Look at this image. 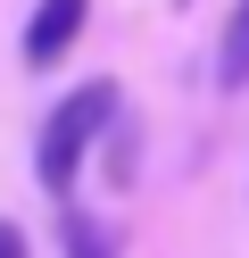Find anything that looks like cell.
<instances>
[{
    "instance_id": "cell-1",
    "label": "cell",
    "mask_w": 249,
    "mask_h": 258,
    "mask_svg": "<svg viewBox=\"0 0 249 258\" xmlns=\"http://www.w3.org/2000/svg\"><path fill=\"white\" fill-rule=\"evenodd\" d=\"M116 117V84L100 75V84H75L58 108L42 117V142H33V175H42V191H75V175H83V150H92V134Z\"/></svg>"
},
{
    "instance_id": "cell-2",
    "label": "cell",
    "mask_w": 249,
    "mask_h": 258,
    "mask_svg": "<svg viewBox=\"0 0 249 258\" xmlns=\"http://www.w3.org/2000/svg\"><path fill=\"white\" fill-rule=\"evenodd\" d=\"M83 17H92V0H33V17H25V67H58V58L75 50Z\"/></svg>"
},
{
    "instance_id": "cell-3",
    "label": "cell",
    "mask_w": 249,
    "mask_h": 258,
    "mask_svg": "<svg viewBox=\"0 0 249 258\" xmlns=\"http://www.w3.org/2000/svg\"><path fill=\"white\" fill-rule=\"evenodd\" d=\"M216 84H224V92H241V84H249V0H232L224 50H216Z\"/></svg>"
},
{
    "instance_id": "cell-4",
    "label": "cell",
    "mask_w": 249,
    "mask_h": 258,
    "mask_svg": "<svg viewBox=\"0 0 249 258\" xmlns=\"http://www.w3.org/2000/svg\"><path fill=\"white\" fill-rule=\"evenodd\" d=\"M58 241H66V258H116L108 225H100L92 208H66V217H58Z\"/></svg>"
},
{
    "instance_id": "cell-5",
    "label": "cell",
    "mask_w": 249,
    "mask_h": 258,
    "mask_svg": "<svg viewBox=\"0 0 249 258\" xmlns=\"http://www.w3.org/2000/svg\"><path fill=\"white\" fill-rule=\"evenodd\" d=\"M0 258H33V250H25V233H17L9 217H0Z\"/></svg>"
}]
</instances>
